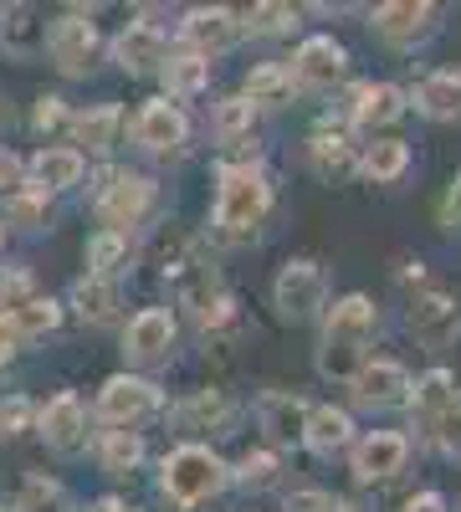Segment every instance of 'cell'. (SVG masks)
I'll list each match as a JSON object with an SVG mask.
<instances>
[{
	"label": "cell",
	"instance_id": "4316f807",
	"mask_svg": "<svg viewBox=\"0 0 461 512\" xmlns=\"http://www.w3.org/2000/svg\"><path fill=\"white\" fill-rule=\"evenodd\" d=\"M451 405H456V374H451V369H431L421 384H415V415L436 420V415H446Z\"/></svg>",
	"mask_w": 461,
	"mask_h": 512
},
{
	"label": "cell",
	"instance_id": "c3c4849f",
	"mask_svg": "<svg viewBox=\"0 0 461 512\" xmlns=\"http://www.w3.org/2000/svg\"><path fill=\"white\" fill-rule=\"evenodd\" d=\"M405 512H446V497L441 492H421V497H410Z\"/></svg>",
	"mask_w": 461,
	"mask_h": 512
},
{
	"label": "cell",
	"instance_id": "1f68e13d",
	"mask_svg": "<svg viewBox=\"0 0 461 512\" xmlns=\"http://www.w3.org/2000/svg\"><path fill=\"white\" fill-rule=\"evenodd\" d=\"M405 164H410V149L400 139H380V144H369V154H364L369 180H400Z\"/></svg>",
	"mask_w": 461,
	"mask_h": 512
},
{
	"label": "cell",
	"instance_id": "30bf717a",
	"mask_svg": "<svg viewBox=\"0 0 461 512\" xmlns=\"http://www.w3.org/2000/svg\"><path fill=\"white\" fill-rule=\"evenodd\" d=\"M344 67H349V57H344V47L333 36H313V41H303L298 47V57H292V82H303V88H333V82L344 77Z\"/></svg>",
	"mask_w": 461,
	"mask_h": 512
},
{
	"label": "cell",
	"instance_id": "4dcf8cb0",
	"mask_svg": "<svg viewBox=\"0 0 461 512\" xmlns=\"http://www.w3.org/2000/svg\"><path fill=\"white\" fill-rule=\"evenodd\" d=\"M251 128H257V103H246V98H221V103H216V134H221L226 144L246 139Z\"/></svg>",
	"mask_w": 461,
	"mask_h": 512
},
{
	"label": "cell",
	"instance_id": "5bb4252c",
	"mask_svg": "<svg viewBox=\"0 0 461 512\" xmlns=\"http://www.w3.org/2000/svg\"><path fill=\"white\" fill-rule=\"evenodd\" d=\"M405 436H395V431H374V436H364L359 446H354V477L359 482H385V477H395L400 466H405Z\"/></svg>",
	"mask_w": 461,
	"mask_h": 512
},
{
	"label": "cell",
	"instance_id": "816d5d0a",
	"mask_svg": "<svg viewBox=\"0 0 461 512\" xmlns=\"http://www.w3.org/2000/svg\"><path fill=\"white\" fill-rule=\"evenodd\" d=\"M0 246H6V226H0Z\"/></svg>",
	"mask_w": 461,
	"mask_h": 512
},
{
	"label": "cell",
	"instance_id": "6da1fadb",
	"mask_svg": "<svg viewBox=\"0 0 461 512\" xmlns=\"http://www.w3.org/2000/svg\"><path fill=\"white\" fill-rule=\"evenodd\" d=\"M369 338H374V303L359 292L339 297L323 318V349H318V369L328 379H354L364 369L369 354Z\"/></svg>",
	"mask_w": 461,
	"mask_h": 512
},
{
	"label": "cell",
	"instance_id": "8fae6325",
	"mask_svg": "<svg viewBox=\"0 0 461 512\" xmlns=\"http://www.w3.org/2000/svg\"><path fill=\"white\" fill-rule=\"evenodd\" d=\"M405 395H410V374L395 359H364V369L354 374V400L359 405L385 410V405H400Z\"/></svg>",
	"mask_w": 461,
	"mask_h": 512
},
{
	"label": "cell",
	"instance_id": "74e56055",
	"mask_svg": "<svg viewBox=\"0 0 461 512\" xmlns=\"http://www.w3.org/2000/svg\"><path fill=\"white\" fill-rule=\"evenodd\" d=\"M236 482H241V487H251V492L272 487V482H277V456H272V451L246 456V461H241V472H236Z\"/></svg>",
	"mask_w": 461,
	"mask_h": 512
},
{
	"label": "cell",
	"instance_id": "9a60e30c",
	"mask_svg": "<svg viewBox=\"0 0 461 512\" xmlns=\"http://www.w3.org/2000/svg\"><path fill=\"white\" fill-rule=\"evenodd\" d=\"M236 11L226 6H195L185 16V41L195 47V57H211V52H226L231 41H236Z\"/></svg>",
	"mask_w": 461,
	"mask_h": 512
},
{
	"label": "cell",
	"instance_id": "ac0fdd59",
	"mask_svg": "<svg viewBox=\"0 0 461 512\" xmlns=\"http://www.w3.org/2000/svg\"><path fill=\"white\" fill-rule=\"evenodd\" d=\"M415 108H421L426 118H461V77L456 72H431L421 77V88H415Z\"/></svg>",
	"mask_w": 461,
	"mask_h": 512
},
{
	"label": "cell",
	"instance_id": "ffe728a7",
	"mask_svg": "<svg viewBox=\"0 0 461 512\" xmlns=\"http://www.w3.org/2000/svg\"><path fill=\"white\" fill-rule=\"evenodd\" d=\"M349 436H354V420H349V410H333V405H318V410H308V425H303V441L313 446V451H339V446H349Z\"/></svg>",
	"mask_w": 461,
	"mask_h": 512
},
{
	"label": "cell",
	"instance_id": "60d3db41",
	"mask_svg": "<svg viewBox=\"0 0 461 512\" xmlns=\"http://www.w3.org/2000/svg\"><path fill=\"white\" fill-rule=\"evenodd\" d=\"M436 441L446 456H461V405H451L446 415H436Z\"/></svg>",
	"mask_w": 461,
	"mask_h": 512
},
{
	"label": "cell",
	"instance_id": "f907efd6",
	"mask_svg": "<svg viewBox=\"0 0 461 512\" xmlns=\"http://www.w3.org/2000/svg\"><path fill=\"white\" fill-rule=\"evenodd\" d=\"M0 512H26V507H0Z\"/></svg>",
	"mask_w": 461,
	"mask_h": 512
},
{
	"label": "cell",
	"instance_id": "f1b7e54d",
	"mask_svg": "<svg viewBox=\"0 0 461 512\" xmlns=\"http://www.w3.org/2000/svg\"><path fill=\"white\" fill-rule=\"evenodd\" d=\"M292 93V72L287 67H277V62H262V67H251L246 72V103H277V98H287Z\"/></svg>",
	"mask_w": 461,
	"mask_h": 512
},
{
	"label": "cell",
	"instance_id": "7c38bea8",
	"mask_svg": "<svg viewBox=\"0 0 461 512\" xmlns=\"http://www.w3.org/2000/svg\"><path fill=\"white\" fill-rule=\"evenodd\" d=\"M164 52H170V41H164V31L149 26V21H129L113 36V62L123 72H149V67L164 62Z\"/></svg>",
	"mask_w": 461,
	"mask_h": 512
},
{
	"label": "cell",
	"instance_id": "277c9868",
	"mask_svg": "<svg viewBox=\"0 0 461 512\" xmlns=\"http://www.w3.org/2000/svg\"><path fill=\"white\" fill-rule=\"evenodd\" d=\"M154 205V180L149 175H108V185L98 190V216L108 221V231L123 236V226H139L144 210Z\"/></svg>",
	"mask_w": 461,
	"mask_h": 512
},
{
	"label": "cell",
	"instance_id": "d6a6232c",
	"mask_svg": "<svg viewBox=\"0 0 461 512\" xmlns=\"http://www.w3.org/2000/svg\"><path fill=\"white\" fill-rule=\"evenodd\" d=\"M144 461V436L139 431H108L103 436V466L108 472H134Z\"/></svg>",
	"mask_w": 461,
	"mask_h": 512
},
{
	"label": "cell",
	"instance_id": "3957f363",
	"mask_svg": "<svg viewBox=\"0 0 461 512\" xmlns=\"http://www.w3.org/2000/svg\"><path fill=\"white\" fill-rule=\"evenodd\" d=\"M164 492H170L180 507H200L205 497H216L231 477H226V461L205 446H180L164 456Z\"/></svg>",
	"mask_w": 461,
	"mask_h": 512
},
{
	"label": "cell",
	"instance_id": "7bdbcfd3",
	"mask_svg": "<svg viewBox=\"0 0 461 512\" xmlns=\"http://www.w3.org/2000/svg\"><path fill=\"white\" fill-rule=\"evenodd\" d=\"M287 512H328V492H292L287 497Z\"/></svg>",
	"mask_w": 461,
	"mask_h": 512
},
{
	"label": "cell",
	"instance_id": "7dc6e473",
	"mask_svg": "<svg viewBox=\"0 0 461 512\" xmlns=\"http://www.w3.org/2000/svg\"><path fill=\"white\" fill-rule=\"evenodd\" d=\"M441 221L461 231V180H456V185L446 190V200H441Z\"/></svg>",
	"mask_w": 461,
	"mask_h": 512
},
{
	"label": "cell",
	"instance_id": "44dd1931",
	"mask_svg": "<svg viewBox=\"0 0 461 512\" xmlns=\"http://www.w3.org/2000/svg\"><path fill=\"white\" fill-rule=\"evenodd\" d=\"M313 169L328 180V185H344L354 169H359V154L344 134H318L313 139Z\"/></svg>",
	"mask_w": 461,
	"mask_h": 512
},
{
	"label": "cell",
	"instance_id": "9c48e42d",
	"mask_svg": "<svg viewBox=\"0 0 461 512\" xmlns=\"http://www.w3.org/2000/svg\"><path fill=\"white\" fill-rule=\"evenodd\" d=\"M190 134V123L185 113L170 103V98H159V103H144L139 118H134V144L149 149V154H175Z\"/></svg>",
	"mask_w": 461,
	"mask_h": 512
},
{
	"label": "cell",
	"instance_id": "5b68a950",
	"mask_svg": "<svg viewBox=\"0 0 461 512\" xmlns=\"http://www.w3.org/2000/svg\"><path fill=\"white\" fill-rule=\"evenodd\" d=\"M47 47H52V62L67 77H82V72L93 67V57H98V26L88 16H62L47 31Z\"/></svg>",
	"mask_w": 461,
	"mask_h": 512
},
{
	"label": "cell",
	"instance_id": "83f0119b",
	"mask_svg": "<svg viewBox=\"0 0 461 512\" xmlns=\"http://www.w3.org/2000/svg\"><path fill=\"white\" fill-rule=\"evenodd\" d=\"M205 77H211V62H205V57H195V52H180V57H170V62H164V88H170L175 98H190V93H200V88H205Z\"/></svg>",
	"mask_w": 461,
	"mask_h": 512
},
{
	"label": "cell",
	"instance_id": "7a4b0ae2",
	"mask_svg": "<svg viewBox=\"0 0 461 512\" xmlns=\"http://www.w3.org/2000/svg\"><path fill=\"white\" fill-rule=\"evenodd\" d=\"M272 210V185L262 180V169L251 164H231L221 175V195H216V231L226 241H251L257 226Z\"/></svg>",
	"mask_w": 461,
	"mask_h": 512
},
{
	"label": "cell",
	"instance_id": "ee69618b",
	"mask_svg": "<svg viewBox=\"0 0 461 512\" xmlns=\"http://www.w3.org/2000/svg\"><path fill=\"white\" fill-rule=\"evenodd\" d=\"M21 185V159L11 149H0V190H16Z\"/></svg>",
	"mask_w": 461,
	"mask_h": 512
},
{
	"label": "cell",
	"instance_id": "836d02e7",
	"mask_svg": "<svg viewBox=\"0 0 461 512\" xmlns=\"http://www.w3.org/2000/svg\"><path fill=\"white\" fill-rule=\"evenodd\" d=\"M57 318H62V308L52 303V297H31V303H26L21 313H11V323H16V333H21V338H41V333H52V328H57Z\"/></svg>",
	"mask_w": 461,
	"mask_h": 512
},
{
	"label": "cell",
	"instance_id": "f6af8a7d",
	"mask_svg": "<svg viewBox=\"0 0 461 512\" xmlns=\"http://www.w3.org/2000/svg\"><path fill=\"white\" fill-rule=\"evenodd\" d=\"M16 349H21V333H16V323H11L6 313H0V364H6Z\"/></svg>",
	"mask_w": 461,
	"mask_h": 512
},
{
	"label": "cell",
	"instance_id": "2e32d148",
	"mask_svg": "<svg viewBox=\"0 0 461 512\" xmlns=\"http://www.w3.org/2000/svg\"><path fill=\"white\" fill-rule=\"evenodd\" d=\"M41 431H47V441L57 451H77L82 441H88V415H82L77 395H52V405L41 410Z\"/></svg>",
	"mask_w": 461,
	"mask_h": 512
},
{
	"label": "cell",
	"instance_id": "e575fe53",
	"mask_svg": "<svg viewBox=\"0 0 461 512\" xmlns=\"http://www.w3.org/2000/svg\"><path fill=\"white\" fill-rule=\"evenodd\" d=\"M298 26V6H251L246 11V31H257V36H282Z\"/></svg>",
	"mask_w": 461,
	"mask_h": 512
},
{
	"label": "cell",
	"instance_id": "e0dca14e",
	"mask_svg": "<svg viewBox=\"0 0 461 512\" xmlns=\"http://www.w3.org/2000/svg\"><path fill=\"white\" fill-rule=\"evenodd\" d=\"M431 21H436V6H426V0H390V6L374 11V31L385 41H415L431 31Z\"/></svg>",
	"mask_w": 461,
	"mask_h": 512
},
{
	"label": "cell",
	"instance_id": "ab89813d",
	"mask_svg": "<svg viewBox=\"0 0 461 512\" xmlns=\"http://www.w3.org/2000/svg\"><path fill=\"white\" fill-rule=\"evenodd\" d=\"M31 297H36V287H31V277H26V272H11L6 282H0V308H6V318H11V313H21V308L31 303Z\"/></svg>",
	"mask_w": 461,
	"mask_h": 512
},
{
	"label": "cell",
	"instance_id": "d6986e66",
	"mask_svg": "<svg viewBox=\"0 0 461 512\" xmlns=\"http://www.w3.org/2000/svg\"><path fill=\"white\" fill-rule=\"evenodd\" d=\"M31 180H36V190H47V195L77 185L82 180V154L77 149H41L31 159Z\"/></svg>",
	"mask_w": 461,
	"mask_h": 512
},
{
	"label": "cell",
	"instance_id": "4fadbf2b",
	"mask_svg": "<svg viewBox=\"0 0 461 512\" xmlns=\"http://www.w3.org/2000/svg\"><path fill=\"white\" fill-rule=\"evenodd\" d=\"M170 344H175V318L164 308H144L129 323V333H123V354L139 359V364H159L164 354H170Z\"/></svg>",
	"mask_w": 461,
	"mask_h": 512
},
{
	"label": "cell",
	"instance_id": "f35d334b",
	"mask_svg": "<svg viewBox=\"0 0 461 512\" xmlns=\"http://www.w3.org/2000/svg\"><path fill=\"white\" fill-rule=\"evenodd\" d=\"M31 420H36V405L31 400H21V395L0 400V436H21Z\"/></svg>",
	"mask_w": 461,
	"mask_h": 512
},
{
	"label": "cell",
	"instance_id": "d4e9b609",
	"mask_svg": "<svg viewBox=\"0 0 461 512\" xmlns=\"http://www.w3.org/2000/svg\"><path fill=\"white\" fill-rule=\"evenodd\" d=\"M72 303H77V313L88 318V323H113L118 318V287L108 282V277H82L77 287H72Z\"/></svg>",
	"mask_w": 461,
	"mask_h": 512
},
{
	"label": "cell",
	"instance_id": "f546056e",
	"mask_svg": "<svg viewBox=\"0 0 461 512\" xmlns=\"http://www.w3.org/2000/svg\"><path fill=\"white\" fill-rule=\"evenodd\" d=\"M226 420H231V405L221 395H211V390L180 405V425H185V431H221Z\"/></svg>",
	"mask_w": 461,
	"mask_h": 512
},
{
	"label": "cell",
	"instance_id": "b9f144b4",
	"mask_svg": "<svg viewBox=\"0 0 461 512\" xmlns=\"http://www.w3.org/2000/svg\"><path fill=\"white\" fill-rule=\"evenodd\" d=\"M62 123H72L67 108H62V98H41L36 103V128H41V134H52V128H62Z\"/></svg>",
	"mask_w": 461,
	"mask_h": 512
},
{
	"label": "cell",
	"instance_id": "52a82bcc",
	"mask_svg": "<svg viewBox=\"0 0 461 512\" xmlns=\"http://www.w3.org/2000/svg\"><path fill=\"white\" fill-rule=\"evenodd\" d=\"M272 292H277V313L292 318V323H303V318H313L323 308V272L313 262H287L277 272Z\"/></svg>",
	"mask_w": 461,
	"mask_h": 512
},
{
	"label": "cell",
	"instance_id": "d590c367",
	"mask_svg": "<svg viewBox=\"0 0 461 512\" xmlns=\"http://www.w3.org/2000/svg\"><path fill=\"white\" fill-rule=\"evenodd\" d=\"M123 251H129V246H123L118 231H98V236L88 241V267H93V277H108V272L123 262Z\"/></svg>",
	"mask_w": 461,
	"mask_h": 512
},
{
	"label": "cell",
	"instance_id": "ba28073f",
	"mask_svg": "<svg viewBox=\"0 0 461 512\" xmlns=\"http://www.w3.org/2000/svg\"><path fill=\"white\" fill-rule=\"evenodd\" d=\"M149 410H159V390L149 379H139V374H113L103 384V395H98V415L113 420V425H134Z\"/></svg>",
	"mask_w": 461,
	"mask_h": 512
},
{
	"label": "cell",
	"instance_id": "7402d4cb",
	"mask_svg": "<svg viewBox=\"0 0 461 512\" xmlns=\"http://www.w3.org/2000/svg\"><path fill=\"white\" fill-rule=\"evenodd\" d=\"M400 88H390V82H364V88H354V123L359 128H374V123H390L400 118Z\"/></svg>",
	"mask_w": 461,
	"mask_h": 512
},
{
	"label": "cell",
	"instance_id": "484cf974",
	"mask_svg": "<svg viewBox=\"0 0 461 512\" xmlns=\"http://www.w3.org/2000/svg\"><path fill=\"white\" fill-rule=\"evenodd\" d=\"M262 425L272 431V441H303L308 410H303V400H292V395H262Z\"/></svg>",
	"mask_w": 461,
	"mask_h": 512
},
{
	"label": "cell",
	"instance_id": "8d00e7d4",
	"mask_svg": "<svg viewBox=\"0 0 461 512\" xmlns=\"http://www.w3.org/2000/svg\"><path fill=\"white\" fill-rule=\"evenodd\" d=\"M6 216L16 221V226H36L41 216H47V190H11L6 195Z\"/></svg>",
	"mask_w": 461,
	"mask_h": 512
},
{
	"label": "cell",
	"instance_id": "8992f818",
	"mask_svg": "<svg viewBox=\"0 0 461 512\" xmlns=\"http://www.w3.org/2000/svg\"><path fill=\"white\" fill-rule=\"evenodd\" d=\"M405 318H410V333L421 338L426 349H446L451 338L461 333V303L446 297V292H421Z\"/></svg>",
	"mask_w": 461,
	"mask_h": 512
},
{
	"label": "cell",
	"instance_id": "603a6c76",
	"mask_svg": "<svg viewBox=\"0 0 461 512\" xmlns=\"http://www.w3.org/2000/svg\"><path fill=\"white\" fill-rule=\"evenodd\" d=\"M113 128H118V108L113 103H98V108H82L72 118V139L88 149V154H108L113 149Z\"/></svg>",
	"mask_w": 461,
	"mask_h": 512
},
{
	"label": "cell",
	"instance_id": "bcb514c9",
	"mask_svg": "<svg viewBox=\"0 0 461 512\" xmlns=\"http://www.w3.org/2000/svg\"><path fill=\"white\" fill-rule=\"evenodd\" d=\"M26 502H62V487H57V482L31 477V482H26Z\"/></svg>",
	"mask_w": 461,
	"mask_h": 512
},
{
	"label": "cell",
	"instance_id": "cb8c5ba5",
	"mask_svg": "<svg viewBox=\"0 0 461 512\" xmlns=\"http://www.w3.org/2000/svg\"><path fill=\"white\" fill-rule=\"evenodd\" d=\"M0 47L16 52V57H31L36 47H47V26L36 21V11L11 6V11H6V21H0Z\"/></svg>",
	"mask_w": 461,
	"mask_h": 512
},
{
	"label": "cell",
	"instance_id": "681fc988",
	"mask_svg": "<svg viewBox=\"0 0 461 512\" xmlns=\"http://www.w3.org/2000/svg\"><path fill=\"white\" fill-rule=\"evenodd\" d=\"M328 512H364V507L349 502V497H328Z\"/></svg>",
	"mask_w": 461,
	"mask_h": 512
}]
</instances>
